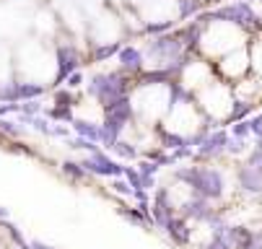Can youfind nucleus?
I'll list each match as a JSON object with an SVG mask.
<instances>
[{"label": "nucleus", "instance_id": "f257e3e1", "mask_svg": "<svg viewBox=\"0 0 262 249\" xmlns=\"http://www.w3.org/2000/svg\"><path fill=\"white\" fill-rule=\"evenodd\" d=\"M171 179L187 185V190L192 195H200V197L213 200V202L223 200V195H226V174L218 166H210V164L179 166V169H174Z\"/></svg>", "mask_w": 262, "mask_h": 249}, {"label": "nucleus", "instance_id": "f03ea898", "mask_svg": "<svg viewBox=\"0 0 262 249\" xmlns=\"http://www.w3.org/2000/svg\"><path fill=\"white\" fill-rule=\"evenodd\" d=\"M249 34L242 31L239 26L229 24V21H205V31H203V39H200V50L198 55L215 62L223 55H229L239 47L249 44Z\"/></svg>", "mask_w": 262, "mask_h": 249}, {"label": "nucleus", "instance_id": "7ed1b4c3", "mask_svg": "<svg viewBox=\"0 0 262 249\" xmlns=\"http://www.w3.org/2000/svg\"><path fill=\"white\" fill-rule=\"evenodd\" d=\"M135 91V78L122 73L120 67L115 70H99L86 81V96L91 101H96L101 109L117 104L122 99H130Z\"/></svg>", "mask_w": 262, "mask_h": 249}, {"label": "nucleus", "instance_id": "20e7f679", "mask_svg": "<svg viewBox=\"0 0 262 249\" xmlns=\"http://www.w3.org/2000/svg\"><path fill=\"white\" fill-rule=\"evenodd\" d=\"M215 65V76L221 81H226V83H239L244 81L249 73H252V65H249V44L247 47H239L229 55H223L221 60L213 62Z\"/></svg>", "mask_w": 262, "mask_h": 249}, {"label": "nucleus", "instance_id": "39448f33", "mask_svg": "<svg viewBox=\"0 0 262 249\" xmlns=\"http://www.w3.org/2000/svg\"><path fill=\"white\" fill-rule=\"evenodd\" d=\"M229 127H210L200 140V146L195 148V164H210L221 156H229Z\"/></svg>", "mask_w": 262, "mask_h": 249}, {"label": "nucleus", "instance_id": "423d86ee", "mask_svg": "<svg viewBox=\"0 0 262 249\" xmlns=\"http://www.w3.org/2000/svg\"><path fill=\"white\" fill-rule=\"evenodd\" d=\"M91 176H101V179H117V176L125 174V164L120 159H115L109 151L104 148H96L91 153H86V159L81 161Z\"/></svg>", "mask_w": 262, "mask_h": 249}, {"label": "nucleus", "instance_id": "0eeeda50", "mask_svg": "<svg viewBox=\"0 0 262 249\" xmlns=\"http://www.w3.org/2000/svg\"><path fill=\"white\" fill-rule=\"evenodd\" d=\"M117 67L122 73L138 78L140 73L148 70V60H145V52H143V44H135V42H125L120 55H117Z\"/></svg>", "mask_w": 262, "mask_h": 249}, {"label": "nucleus", "instance_id": "6e6552de", "mask_svg": "<svg viewBox=\"0 0 262 249\" xmlns=\"http://www.w3.org/2000/svg\"><path fill=\"white\" fill-rule=\"evenodd\" d=\"M164 234H166L177 246H187V244H192V221H187L184 216H174V218L166 223Z\"/></svg>", "mask_w": 262, "mask_h": 249}, {"label": "nucleus", "instance_id": "1a4fd4ad", "mask_svg": "<svg viewBox=\"0 0 262 249\" xmlns=\"http://www.w3.org/2000/svg\"><path fill=\"white\" fill-rule=\"evenodd\" d=\"M122 44H125V39L94 42V44H91V50H89V60H91V62H96V65H101V62H106V60H112V57H117V55H120V50H122Z\"/></svg>", "mask_w": 262, "mask_h": 249}, {"label": "nucleus", "instance_id": "9d476101", "mask_svg": "<svg viewBox=\"0 0 262 249\" xmlns=\"http://www.w3.org/2000/svg\"><path fill=\"white\" fill-rule=\"evenodd\" d=\"M81 65H83V55L76 47L73 44L62 47L60 50V81L68 78L70 73H76V70H81Z\"/></svg>", "mask_w": 262, "mask_h": 249}, {"label": "nucleus", "instance_id": "9b49d317", "mask_svg": "<svg viewBox=\"0 0 262 249\" xmlns=\"http://www.w3.org/2000/svg\"><path fill=\"white\" fill-rule=\"evenodd\" d=\"M73 130H76L78 138L101 146V122L99 120H73Z\"/></svg>", "mask_w": 262, "mask_h": 249}, {"label": "nucleus", "instance_id": "f8f14e48", "mask_svg": "<svg viewBox=\"0 0 262 249\" xmlns=\"http://www.w3.org/2000/svg\"><path fill=\"white\" fill-rule=\"evenodd\" d=\"M109 153L115 156V159H120L122 164H125V161H138V159L143 156V151L138 148V143H133V140H127V138H122Z\"/></svg>", "mask_w": 262, "mask_h": 249}, {"label": "nucleus", "instance_id": "ddd939ff", "mask_svg": "<svg viewBox=\"0 0 262 249\" xmlns=\"http://www.w3.org/2000/svg\"><path fill=\"white\" fill-rule=\"evenodd\" d=\"M249 65H252V76L262 81V34H254L249 39Z\"/></svg>", "mask_w": 262, "mask_h": 249}, {"label": "nucleus", "instance_id": "4468645a", "mask_svg": "<svg viewBox=\"0 0 262 249\" xmlns=\"http://www.w3.org/2000/svg\"><path fill=\"white\" fill-rule=\"evenodd\" d=\"M200 249H234V244H231V239H229V234H226V223H223L221 229H215V231L210 234L208 244H203Z\"/></svg>", "mask_w": 262, "mask_h": 249}, {"label": "nucleus", "instance_id": "2eb2a0df", "mask_svg": "<svg viewBox=\"0 0 262 249\" xmlns=\"http://www.w3.org/2000/svg\"><path fill=\"white\" fill-rule=\"evenodd\" d=\"M62 174L68 176V179H73V182H83L86 176H91L89 169L83 164H78V161H65L62 164Z\"/></svg>", "mask_w": 262, "mask_h": 249}, {"label": "nucleus", "instance_id": "dca6fc26", "mask_svg": "<svg viewBox=\"0 0 262 249\" xmlns=\"http://www.w3.org/2000/svg\"><path fill=\"white\" fill-rule=\"evenodd\" d=\"M109 190H112V192H117V195H122V197H127V200H133V187L127 185L125 176H117V179H109Z\"/></svg>", "mask_w": 262, "mask_h": 249}, {"label": "nucleus", "instance_id": "f3484780", "mask_svg": "<svg viewBox=\"0 0 262 249\" xmlns=\"http://www.w3.org/2000/svg\"><path fill=\"white\" fill-rule=\"evenodd\" d=\"M247 122H249L252 138H254V140H262V109H259V112H254V115H252Z\"/></svg>", "mask_w": 262, "mask_h": 249}, {"label": "nucleus", "instance_id": "a211bd4d", "mask_svg": "<svg viewBox=\"0 0 262 249\" xmlns=\"http://www.w3.org/2000/svg\"><path fill=\"white\" fill-rule=\"evenodd\" d=\"M83 83H86V76L81 73V70H76V73L68 76V88H81Z\"/></svg>", "mask_w": 262, "mask_h": 249}]
</instances>
